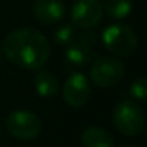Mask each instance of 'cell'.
I'll list each match as a JSON object with an SVG mask.
<instances>
[{
    "label": "cell",
    "instance_id": "1",
    "mask_svg": "<svg viewBox=\"0 0 147 147\" xmlns=\"http://www.w3.org/2000/svg\"><path fill=\"white\" fill-rule=\"evenodd\" d=\"M50 51L51 46L46 36L32 27L13 30L6 36L1 46V53L9 61L26 70H37L45 66Z\"/></svg>",
    "mask_w": 147,
    "mask_h": 147
},
{
    "label": "cell",
    "instance_id": "2",
    "mask_svg": "<svg viewBox=\"0 0 147 147\" xmlns=\"http://www.w3.org/2000/svg\"><path fill=\"white\" fill-rule=\"evenodd\" d=\"M146 116L143 109L131 100H123L117 103L113 110V124L124 136L134 137L144 129Z\"/></svg>",
    "mask_w": 147,
    "mask_h": 147
},
{
    "label": "cell",
    "instance_id": "3",
    "mask_svg": "<svg viewBox=\"0 0 147 147\" xmlns=\"http://www.w3.org/2000/svg\"><path fill=\"white\" fill-rule=\"evenodd\" d=\"M101 42L110 53L129 57L137 47V36L131 27L123 23H113L101 33Z\"/></svg>",
    "mask_w": 147,
    "mask_h": 147
},
{
    "label": "cell",
    "instance_id": "4",
    "mask_svg": "<svg viewBox=\"0 0 147 147\" xmlns=\"http://www.w3.org/2000/svg\"><path fill=\"white\" fill-rule=\"evenodd\" d=\"M123 77H124V64L121 63V60L111 56L100 57L90 67L92 82L101 89L117 86L123 80Z\"/></svg>",
    "mask_w": 147,
    "mask_h": 147
},
{
    "label": "cell",
    "instance_id": "5",
    "mask_svg": "<svg viewBox=\"0 0 147 147\" xmlns=\"http://www.w3.org/2000/svg\"><path fill=\"white\" fill-rule=\"evenodd\" d=\"M7 131L19 140H32L42 131V121L33 111L14 110L6 117Z\"/></svg>",
    "mask_w": 147,
    "mask_h": 147
},
{
    "label": "cell",
    "instance_id": "6",
    "mask_svg": "<svg viewBox=\"0 0 147 147\" xmlns=\"http://www.w3.org/2000/svg\"><path fill=\"white\" fill-rule=\"evenodd\" d=\"M70 19L79 29L96 27L103 19V6L98 0H76L71 6Z\"/></svg>",
    "mask_w": 147,
    "mask_h": 147
},
{
    "label": "cell",
    "instance_id": "7",
    "mask_svg": "<svg viewBox=\"0 0 147 147\" xmlns=\"http://www.w3.org/2000/svg\"><path fill=\"white\" fill-rule=\"evenodd\" d=\"M97 43V34L94 32L83 33L77 40L70 43L66 50V60L74 67H84L92 63L94 57V45Z\"/></svg>",
    "mask_w": 147,
    "mask_h": 147
},
{
    "label": "cell",
    "instance_id": "8",
    "mask_svg": "<svg viewBox=\"0 0 147 147\" xmlns=\"http://www.w3.org/2000/svg\"><path fill=\"white\" fill-rule=\"evenodd\" d=\"M63 98L70 107H83L90 98V82L83 73L70 74L63 87Z\"/></svg>",
    "mask_w": 147,
    "mask_h": 147
},
{
    "label": "cell",
    "instance_id": "9",
    "mask_svg": "<svg viewBox=\"0 0 147 147\" xmlns=\"http://www.w3.org/2000/svg\"><path fill=\"white\" fill-rule=\"evenodd\" d=\"M33 14L45 24H54L64 17L66 6L61 0H36Z\"/></svg>",
    "mask_w": 147,
    "mask_h": 147
},
{
    "label": "cell",
    "instance_id": "10",
    "mask_svg": "<svg viewBox=\"0 0 147 147\" xmlns=\"http://www.w3.org/2000/svg\"><path fill=\"white\" fill-rule=\"evenodd\" d=\"M82 143L84 147H114L111 134L101 127H87L82 134Z\"/></svg>",
    "mask_w": 147,
    "mask_h": 147
},
{
    "label": "cell",
    "instance_id": "11",
    "mask_svg": "<svg viewBox=\"0 0 147 147\" xmlns=\"http://www.w3.org/2000/svg\"><path fill=\"white\" fill-rule=\"evenodd\" d=\"M34 87L39 96L42 97H53L59 92V82L49 71H39L34 74Z\"/></svg>",
    "mask_w": 147,
    "mask_h": 147
},
{
    "label": "cell",
    "instance_id": "12",
    "mask_svg": "<svg viewBox=\"0 0 147 147\" xmlns=\"http://www.w3.org/2000/svg\"><path fill=\"white\" fill-rule=\"evenodd\" d=\"M103 11H106L111 19L120 20L130 14L133 1L131 0H103Z\"/></svg>",
    "mask_w": 147,
    "mask_h": 147
},
{
    "label": "cell",
    "instance_id": "13",
    "mask_svg": "<svg viewBox=\"0 0 147 147\" xmlns=\"http://www.w3.org/2000/svg\"><path fill=\"white\" fill-rule=\"evenodd\" d=\"M76 40V30L71 24H61L54 30V42L59 46H69Z\"/></svg>",
    "mask_w": 147,
    "mask_h": 147
},
{
    "label": "cell",
    "instance_id": "14",
    "mask_svg": "<svg viewBox=\"0 0 147 147\" xmlns=\"http://www.w3.org/2000/svg\"><path fill=\"white\" fill-rule=\"evenodd\" d=\"M130 94L139 101H147V77H137L131 82Z\"/></svg>",
    "mask_w": 147,
    "mask_h": 147
},
{
    "label": "cell",
    "instance_id": "15",
    "mask_svg": "<svg viewBox=\"0 0 147 147\" xmlns=\"http://www.w3.org/2000/svg\"><path fill=\"white\" fill-rule=\"evenodd\" d=\"M0 59H1V46H0Z\"/></svg>",
    "mask_w": 147,
    "mask_h": 147
},
{
    "label": "cell",
    "instance_id": "16",
    "mask_svg": "<svg viewBox=\"0 0 147 147\" xmlns=\"http://www.w3.org/2000/svg\"><path fill=\"white\" fill-rule=\"evenodd\" d=\"M146 137H147V127H146Z\"/></svg>",
    "mask_w": 147,
    "mask_h": 147
},
{
    "label": "cell",
    "instance_id": "17",
    "mask_svg": "<svg viewBox=\"0 0 147 147\" xmlns=\"http://www.w3.org/2000/svg\"><path fill=\"white\" fill-rule=\"evenodd\" d=\"M124 147H134V146H124Z\"/></svg>",
    "mask_w": 147,
    "mask_h": 147
}]
</instances>
